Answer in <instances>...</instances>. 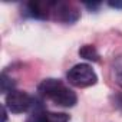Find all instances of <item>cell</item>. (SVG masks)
Returning <instances> with one entry per match:
<instances>
[{
	"mask_svg": "<svg viewBox=\"0 0 122 122\" xmlns=\"http://www.w3.org/2000/svg\"><path fill=\"white\" fill-rule=\"evenodd\" d=\"M39 92L42 95H45L46 98H49L50 101H53L56 105L65 106V108L73 106L78 101L75 92L71 91L69 88H66L65 83L60 82L59 79L42 81V83L39 85Z\"/></svg>",
	"mask_w": 122,
	"mask_h": 122,
	"instance_id": "cell-1",
	"label": "cell"
},
{
	"mask_svg": "<svg viewBox=\"0 0 122 122\" xmlns=\"http://www.w3.org/2000/svg\"><path fill=\"white\" fill-rule=\"evenodd\" d=\"M68 81L71 85L76 88H88L98 82V76L89 65L79 63V65H75L72 69H69Z\"/></svg>",
	"mask_w": 122,
	"mask_h": 122,
	"instance_id": "cell-2",
	"label": "cell"
},
{
	"mask_svg": "<svg viewBox=\"0 0 122 122\" xmlns=\"http://www.w3.org/2000/svg\"><path fill=\"white\" fill-rule=\"evenodd\" d=\"M116 82H118V85L122 88V73H118V76H116Z\"/></svg>",
	"mask_w": 122,
	"mask_h": 122,
	"instance_id": "cell-11",
	"label": "cell"
},
{
	"mask_svg": "<svg viewBox=\"0 0 122 122\" xmlns=\"http://www.w3.org/2000/svg\"><path fill=\"white\" fill-rule=\"evenodd\" d=\"M2 111H3V118H2V122H6V118H7V115H6V108L3 106V109H2Z\"/></svg>",
	"mask_w": 122,
	"mask_h": 122,
	"instance_id": "cell-12",
	"label": "cell"
},
{
	"mask_svg": "<svg viewBox=\"0 0 122 122\" xmlns=\"http://www.w3.org/2000/svg\"><path fill=\"white\" fill-rule=\"evenodd\" d=\"M79 55H81L83 59L92 60V62H98V60H99V53H98V50L95 49V46H92V45H85V46H82V47L79 49Z\"/></svg>",
	"mask_w": 122,
	"mask_h": 122,
	"instance_id": "cell-7",
	"label": "cell"
},
{
	"mask_svg": "<svg viewBox=\"0 0 122 122\" xmlns=\"http://www.w3.org/2000/svg\"><path fill=\"white\" fill-rule=\"evenodd\" d=\"M27 12L30 16L37 19H46L49 16V12H52V3L45 2H30L27 5Z\"/></svg>",
	"mask_w": 122,
	"mask_h": 122,
	"instance_id": "cell-5",
	"label": "cell"
},
{
	"mask_svg": "<svg viewBox=\"0 0 122 122\" xmlns=\"http://www.w3.org/2000/svg\"><path fill=\"white\" fill-rule=\"evenodd\" d=\"M33 99L22 91H12L6 95V108L12 113H22L26 112L32 106Z\"/></svg>",
	"mask_w": 122,
	"mask_h": 122,
	"instance_id": "cell-3",
	"label": "cell"
},
{
	"mask_svg": "<svg viewBox=\"0 0 122 122\" xmlns=\"http://www.w3.org/2000/svg\"><path fill=\"white\" fill-rule=\"evenodd\" d=\"M2 92L3 93H9V92H12V91H15L13 89V86H15V82L10 79V78H7L5 73L2 75Z\"/></svg>",
	"mask_w": 122,
	"mask_h": 122,
	"instance_id": "cell-8",
	"label": "cell"
},
{
	"mask_svg": "<svg viewBox=\"0 0 122 122\" xmlns=\"http://www.w3.org/2000/svg\"><path fill=\"white\" fill-rule=\"evenodd\" d=\"M26 122H45L43 119H42V116L39 115V112H35L32 116H29L27 118V121Z\"/></svg>",
	"mask_w": 122,
	"mask_h": 122,
	"instance_id": "cell-9",
	"label": "cell"
},
{
	"mask_svg": "<svg viewBox=\"0 0 122 122\" xmlns=\"http://www.w3.org/2000/svg\"><path fill=\"white\" fill-rule=\"evenodd\" d=\"M52 12L57 20L66 23H72L79 17V12L69 3H52Z\"/></svg>",
	"mask_w": 122,
	"mask_h": 122,
	"instance_id": "cell-4",
	"label": "cell"
},
{
	"mask_svg": "<svg viewBox=\"0 0 122 122\" xmlns=\"http://www.w3.org/2000/svg\"><path fill=\"white\" fill-rule=\"evenodd\" d=\"M109 6L111 7H115V9H122V3H119V2H111Z\"/></svg>",
	"mask_w": 122,
	"mask_h": 122,
	"instance_id": "cell-10",
	"label": "cell"
},
{
	"mask_svg": "<svg viewBox=\"0 0 122 122\" xmlns=\"http://www.w3.org/2000/svg\"><path fill=\"white\" fill-rule=\"evenodd\" d=\"M39 115L45 122H68L69 115L62 112H47V111H39Z\"/></svg>",
	"mask_w": 122,
	"mask_h": 122,
	"instance_id": "cell-6",
	"label": "cell"
}]
</instances>
